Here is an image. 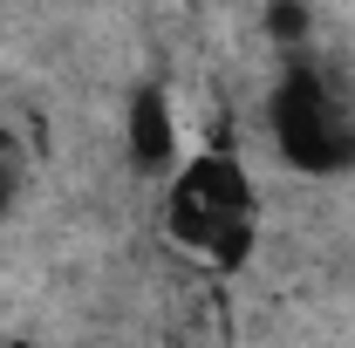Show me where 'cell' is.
Wrapping results in <instances>:
<instances>
[{
    "instance_id": "1",
    "label": "cell",
    "mask_w": 355,
    "mask_h": 348,
    "mask_svg": "<svg viewBox=\"0 0 355 348\" xmlns=\"http://www.w3.org/2000/svg\"><path fill=\"white\" fill-rule=\"evenodd\" d=\"M164 232L178 246L205 253L212 266H246L260 246V191L253 171L239 164L232 143H212L198 157H184L164 191Z\"/></svg>"
},
{
    "instance_id": "2",
    "label": "cell",
    "mask_w": 355,
    "mask_h": 348,
    "mask_svg": "<svg viewBox=\"0 0 355 348\" xmlns=\"http://www.w3.org/2000/svg\"><path fill=\"white\" fill-rule=\"evenodd\" d=\"M266 130H273V150H280L287 171H301V177L355 171V110L308 62H294L273 82V96H266Z\"/></svg>"
},
{
    "instance_id": "3",
    "label": "cell",
    "mask_w": 355,
    "mask_h": 348,
    "mask_svg": "<svg viewBox=\"0 0 355 348\" xmlns=\"http://www.w3.org/2000/svg\"><path fill=\"white\" fill-rule=\"evenodd\" d=\"M123 150H130V164L144 177H171L184 164V143H178V110L164 82H144L130 89V103H123Z\"/></svg>"
},
{
    "instance_id": "4",
    "label": "cell",
    "mask_w": 355,
    "mask_h": 348,
    "mask_svg": "<svg viewBox=\"0 0 355 348\" xmlns=\"http://www.w3.org/2000/svg\"><path fill=\"white\" fill-rule=\"evenodd\" d=\"M266 35L280 48H301L308 42V7H301V0H273V7H266Z\"/></svg>"
},
{
    "instance_id": "5",
    "label": "cell",
    "mask_w": 355,
    "mask_h": 348,
    "mask_svg": "<svg viewBox=\"0 0 355 348\" xmlns=\"http://www.w3.org/2000/svg\"><path fill=\"white\" fill-rule=\"evenodd\" d=\"M14 198H21V143L14 130H0V218L14 212Z\"/></svg>"
}]
</instances>
